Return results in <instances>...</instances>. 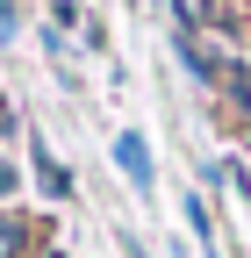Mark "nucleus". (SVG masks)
Masks as SVG:
<instances>
[{
	"instance_id": "nucleus-1",
	"label": "nucleus",
	"mask_w": 251,
	"mask_h": 258,
	"mask_svg": "<svg viewBox=\"0 0 251 258\" xmlns=\"http://www.w3.org/2000/svg\"><path fill=\"white\" fill-rule=\"evenodd\" d=\"M215 86H223V101L237 115H251V64L244 57H215Z\"/></svg>"
},
{
	"instance_id": "nucleus-2",
	"label": "nucleus",
	"mask_w": 251,
	"mask_h": 258,
	"mask_svg": "<svg viewBox=\"0 0 251 258\" xmlns=\"http://www.w3.org/2000/svg\"><path fill=\"white\" fill-rule=\"evenodd\" d=\"M115 165H122V172H130L137 186H151V144L137 137V129H130V137H115Z\"/></svg>"
},
{
	"instance_id": "nucleus-3",
	"label": "nucleus",
	"mask_w": 251,
	"mask_h": 258,
	"mask_svg": "<svg viewBox=\"0 0 251 258\" xmlns=\"http://www.w3.org/2000/svg\"><path fill=\"white\" fill-rule=\"evenodd\" d=\"M36 179H43V194H50V201H65V194H72V179H65V165H57V158L36 144Z\"/></svg>"
},
{
	"instance_id": "nucleus-4",
	"label": "nucleus",
	"mask_w": 251,
	"mask_h": 258,
	"mask_svg": "<svg viewBox=\"0 0 251 258\" xmlns=\"http://www.w3.org/2000/svg\"><path fill=\"white\" fill-rule=\"evenodd\" d=\"M186 222H194V230H201V237L215 244V222H208V201H186Z\"/></svg>"
},
{
	"instance_id": "nucleus-5",
	"label": "nucleus",
	"mask_w": 251,
	"mask_h": 258,
	"mask_svg": "<svg viewBox=\"0 0 251 258\" xmlns=\"http://www.w3.org/2000/svg\"><path fill=\"white\" fill-rule=\"evenodd\" d=\"M15 186H22V179H15V165H8V158H0V201H8Z\"/></svg>"
}]
</instances>
